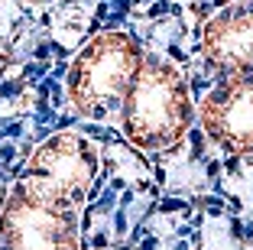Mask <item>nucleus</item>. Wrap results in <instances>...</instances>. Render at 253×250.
I'll return each mask as SVG.
<instances>
[{
	"mask_svg": "<svg viewBox=\"0 0 253 250\" xmlns=\"http://www.w3.org/2000/svg\"><path fill=\"white\" fill-rule=\"evenodd\" d=\"M97 176V150L78 133H55L0 208V250H82L78 218Z\"/></svg>",
	"mask_w": 253,
	"mask_h": 250,
	"instance_id": "f257e3e1",
	"label": "nucleus"
},
{
	"mask_svg": "<svg viewBox=\"0 0 253 250\" xmlns=\"http://www.w3.org/2000/svg\"><path fill=\"white\" fill-rule=\"evenodd\" d=\"M192 117L195 107L179 68L159 55H143L133 81L120 101L124 137L136 150L159 153V150L175 147L185 137Z\"/></svg>",
	"mask_w": 253,
	"mask_h": 250,
	"instance_id": "f03ea898",
	"label": "nucleus"
},
{
	"mask_svg": "<svg viewBox=\"0 0 253 250\" xmlns=\"http://www.w3.org/2000/svg\"><path fill=\"white\" fill-rule=\"evenodd\" d=\"M143 49L120 30L97 33L68 68V101L82 117H111L120 110L126 88L136 75Z\"/></svg>",
	"mask_w": 253,
	"mask_h": 250,
	"instance_id": "7ed1b4c3",
	"label": "nucleus"
},
{
	"mask_svg": "<svg viewBox=\"0 0 253 250\" xmlns=\"http://www.w3.org/2000/svg\"><path fill=\"white\" fill-rule=\"evenodd\" d=\"M198 120L224 153H253V75H227L201 101Z\"/></svg>",
	"mask_w": 253,
	"mask_h": 250,
	"instance_id": "20e7f679",
	"label": "nucleus"
},
{
	"mask_svg": "<svg viewBox=\"0 0 253 250\" xmlns=\"http://www.w3.org/2000/svg\"><path fill=\"white\" fill-rule=\"evenodd\" d=\"M201 55L224 75H253V3H234L201 30Z\"/></svg>",
	"mask_w": 253,
	"mask_h": 250,
	"instance_id": "39448f33",
	"label": "nucleus"
}]
</instances>
